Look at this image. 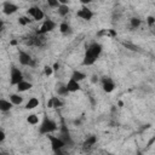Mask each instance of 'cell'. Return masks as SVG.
<instances>
[{
	"label": "cell",
	"instance_id": "1",
	"mask_svg": "<svg viewBox=\"0 0 155 155\" xmlns=\"http://www.w3.org/2000/svg\"><path fill=\"white\" fill-rule=\"evenodd\" d=\"M101 53H102V45L98 44V42H92L86 48L82 64L84 65H92V64H94V62L101 56Z\"/></svg>",
	"mask_w": 155,
	"mask_h": 155
},
{
	"label": "cell",
	"instance_id": "2",
	"mask_svg": "<svg viewBox=\"0 0 155 155\" xmlns=\"http://www.w3.org/2000/svg\"><path fill=\"white\" fill-rule=\"evenodd\" d=\"M58 126L56 124V121H53L52 119H48L47 116L44 117L42 122L40 124V127H39V132L41 134H50L54 131H57Z\"/></svg>",
	"mask_w": 155,
	"mask_h": 155
},
{
	"label": "cell",
	"instance_id": "3",
	"mask_svg": "<svg viewBox=\"0 0 155 155\" xmlns=\"http://www.w3.org/2000/svg\"><path fill=\"white\" fill-rule=\"evenodd\" d=\"M22 80H24L23 73H22L18 68H16L15 65H12L11 69H10V84L13 85V86H16V85L19 84Z\"/></svg>",
	"mask_w": 155,
	"mask_h": 155
},
{
	"label": "cell",
	"instance_id": "4",
	"mask_svg": "<svg viewBox=\"0 0 155 155\" xmlns=\"http://www.w3.org/2000/svg\"><path fill=\"white\" fill-rule=\"evenodd\" d=\"M48 139H50V142H51V148H52V150H53L54 153L59 154L61 150H62V149L64 148V145H65V142L63 140V138H62V137L48 136Z\"/></svg>",
	"mask_w": 155,
	"mask_h": 155
},
{
	"label": "cell",
	"instance_id": "5",
	"mask_svg": "<svg viewBox=\"0 0 155 155\" xmlns=\"http://www.w3.org/2000/svg\"><path fill=\"white\" fill-rule=\"evenodd\" d=\"M56 27H57V24H56L54 21H52V19H45L44 23H42V25H41V28H40V30L38 31V34L44 35L46 33H51V31H53L56 29Z\"/></svg>",
	"mask_w": 155,
	"mask_h": 155
},
{
	"label": "cell",
	"instance_id": "6",
	"mask_svg": "<svg viewBox=\"0 0 155 155\" xmlns=\"http://www.w3.org/2000/svg\"><path fill=\"white\" fill-rule=\"evenodd\" d=\"M18 61H19V63L22 65H29V67H34L35 65V62L31 58V56L28 54L24 51H19L18 52Z\"/></svg>",
	"mask_w": 155,
	"mask_h": 155
},
{
	"label": "cell",
	"instance_id": "7",
	"mask_svg": "<svg viewBox=\"0 0 155 155\" xmlns=\"http://www.w3.org/2000/svg\"><path fill=\"white\" fill-rule=\"evenodd\" d=\"M102 88L105 93H111L115 90V82L113 81L111 78L109 76H104L102 79Z\"/></svg>",
	"mask_w": 155,
	"mask_h": 155
},
{
	"label": "cell",
	"instance_id": "8",
	"mask_svg": "<svg viewBox=\"0 0 155 155\" xmlns=\"http://www.w3.org/2000/svg\"><path fill=\"white\" fill-rule=\"evenodd\" d=\"M76 16H78L79 18L84 19V21H91L92 17H93V12H92V10H90L87 6L84 5V6L76 12Z\"/></svg>",
	"mask_w": 155,
	"mask_h": 155
},
{
	"label": "cell",
	"instance_id": "9",
	"mask_svg": "<svg viewBox=\"0 0 155 155\" xmlns=\"http://www.w3.org/2000/svg\"><path fill=\"white\" fill-rule=\"evenodd\" d=\"M17 11H18V6H17V5H15L13 2H10V1H5V2L2 4V12H4L5 15L10 16V15H13V13H16Z\"/></svg>",
	"mask_w": 155,
	"mask_h": 155
},
{
	"label": "cell",
	"instance_id": "10",
	"mask_svg": "<svg viewBox=\"0 0 155 155\" xmlns=\"http://www.w3.org/2000/svg\"><path fill=\"white\" fill-rule=\"evenodd\" d=\"M65 85H67V90L69 91V93L76 92V91H79V90L81 88V87H80V82H79V81H76V80H75V79H73V78H70Z\"/></svg>",
	"mask_w": 155,
	"mask_h": 155
},
{
	"label": "cell",
	"instance_id": "11",
	"mask_svg": "<svg viewBox=\"0 0 155 155\" xmlns=\"http://www.w3.org/2000/svg\"><path fill=\"white\" fill-rule=\"evenodd\" d=\"M31 87H33V84L29 82V81H25V80H22L19 84L16 85V88H17L18 92H25V91L30 90Z\"/></svg>",
	"mask_w": 155,
	"mask_h": 155
},
{
	"label": "cell",
	"instance_id": "12",
	"mask_svg": "<svg viewBox=\"0 0 155 155\" xmlns=\"http://www.w3.org/2000/svg\"><path fill=\"white\" fill-rule=\"evenodd\" d=\"M12 102L8 99H0V110L2 111V113H7V111H10L11 110V108H12Z\"/></svg>",
	"mask_w": 155,
	"mask_h": 155
},
{
	"label": "cell",
	"instance_id": "13",
	"mask_svg": "<svg viewBox=\"0 0 155 155\" xmlns=\"http://www.w3.org/2000/svg\"><path fill=\"white\" fill-rule=\"evenodd\" d=\"M62 105H63V102L59 99V97H51L47 102L48 108H59Z\"/></svg>",
	"mask_w": 155,
	"mask_h": 155
},
{
	"label": "cell",
	"instance_id": "14",
	"mask_svg": "<svg viewBox=\"0 0 155 155\" xmlns=\"http://www.w3.org/2000/svg\"><path fill=\"white\" fill-rule=\"evenodd\" d=\"M8 99L12 102L13 105H19V104L23 103V97L19 93H11L8 96Z\"/></svg>",
	"mask_w": 155,
	"mask_h": 155
},
{
	"label": "cell",
	"instance_id": "15",
	"mask_svg": "<svg viewBox=\"0 0 155 155\" xmlns=\"http://www.w3.org/2000/svg\"><path fill=\"white\" fill-rule=\"evenodd\" d=\"M39 105V99L36 98V97H31V98H29V101L25 103V109L27 110H33V109H35L36 107Z\"/></svg>",
	"mask_w": 155,
	"mask_h": 155
},
{
	"label": "cell",
	"instance_id": "16",
	"mask_svg": "<svg viewBox=\"0 0 155 155\" xmlns=\"http://www.w3.org/2000/svg\"><path fill=\"white\" fill-rule=\"evenodd\" d=\"M56 91H57V93L59 96H67L69 93V91L67 90V85H64L62 82H59V84L56 85Z\"/></svg>",
	"mask_w": 155,
	"mask_h": 155
},
{
	"label": "cell",
	"instance_id": "17",
	"mask_svg": "<svg viewBox=\"0 0 155 155\" xmlns=\"http://www.w3.org/2000/svg\"><path fill=\"white\" fill-rule=\"evenodd\" d=\"M97 143V137L96 136H88L86 139H85V142H84V148H91V147H93L94 144Z\"/></svg>",
	"mask_w": 155,
	"mask_h": 155
},
{
	"label": "cell",
	"instance_id": "18",
	"mask_svg": "<svg viewBox=\"0 0 155 155\" xmlns=\"http://www.w3.org/2000/svg\"><path fill=\"white\" fill-rule=\"evenodd\" d=\"M59 31L62 34H64V35H68V34L71 33V27L67 22H63V23L59 24Z\"/></svg>",
	"mask_w": 155,
	"mask_h": 155
},
{
	"label": "cell",
	"instance_id": "19",
	"mask_svg": "<svg viewBox=\"0 0 155 155\" xmlns=\"http://www.w3.org/2000/svg\"><path fill=\"white\" fill-rule=\"evenodd\" d=\"M71 78L80 82V81H82V80L86 79V74L82 73V71H80V70H74L73 74H71Z\"/></svg>",
	"mask_w": 155,
	"mask_h": 155
},
{
	"label": "cell",
	"instance_id": "20",
	"mask_svg": "<svg viewBox=\"0 0 155 155\" xmlns=\"http://www.w3.org/2000/svg\"><path fill=\"white\" fill-rule=\"evenodd\" d=\"M57 11H58V15H59V16L64 17V16H67V15L69 13L70 8H69L68 5H59L58 8H57Z\"/></svg>",
	"mask_w": 155,
	"mask_h": 155
},
{
	"label": "cell",
	"instance_id": "21",
	"mask_svg": "<svg viewBox=\"0 0 155 155\" xmlns=\"http://www.w3.org/2000/svg\"><path fill=\"white\" fill-rule=\"evenodd\" d=\"M27 122L30 125H38L39 124V116L36 114H29L27 116Z\"/></svg>",
	"mask_w": 155,
	"mask_h": 155
},
{
	"label": "cell",
	"instance_id": "22",
	"mask_svg": "<svg viewBox=\"0 0 155 155\" xmlns=\"http://www.w3.org/2000/svg\"><path fill=\"white\" fill-rule=\"evenodd\" d=\"M44 17H45L44 11L40 10L39 7H36L35 13H34V16H33V19H34V21H41V19H44Z\"/></svg>",
	"mask_w": 155,
	"mask_h": 155
},
{
	"label": "cell",
	"instance_id": "23",
	"mask_svg": "<svg viewBox=\"0 0 155 155\" xmlns=\"http://www.w3.org/2000/svg\"><path fill=\"white\" fill-rule=\"evenodd\" d=\"M130 23H131V27H132L133 29H137V28L140 25L142 21H140L138 17H132V18H131V21H130Z\"/></svg>",
	"mask_w": 155,
	"mask_h": 155
},
{
	"label": "cell",
	"instance_id": "24",
	"mask_svg": "<svg viewBox=\"0 0 155 155\" xmlns=\"http://www.w3.org/2000/svg\"><path fill=\"white\" fill-rule=\"evenodd\" d=\"M31 22V19L29 18V17H27V16H21L19 18H18V23L21 24V25H27V24H29Z\"/></svg>",
	"mask_w": 155,
	"mask_h": 155
},
{
	"label": "cell",
	"instance_id": "25",
	"mask_svg": "<svg viewBox=\"0 0 155 155\" xmlns=\"http://www.w3.org/2000/svg\"><path fill=\"white\" fill-rule=\"evenodd\" d=\"M53 71H54L53 67H51V65H45V67H44V74H45L46 76H51V75L53 74Z\"/></svg>",
	"mask_w": 155,
	"mask_h": 155
},
{
	"label": "cell",
	"instance_id": "26",
	"mask_svg": "<svg viewBox=\"0 0 155 155\" xmlns=\"http://www.w3.org/2000/svg\"><path fill=\"white\" fill-rule=\"evenodd\" d=\"M46 2H47V5H48L50 7H52V8H58V6L61 5L58 0H46Z\"/></svg>",
	"mask_w": 155,
	"mask_h": 155
},
{
	"label": "cell",
	"instance_id": "27",
	"mask_svg": "<svg viewBox=\"0 0 155 155\" xmlns=\"http://www.w3.org/2000/svg\"><path fill=\"white\" fill-rule=\"evenodd\" d=\"M147 23H148V25L150 28H153L155 25V17L154 16H148L147 17Z\"/></svg>",
	"mask_w": 155,
	"mask_h": 155
},
{
	"label": "cell",
	"instance_id": "28",
	"mask_svg": "<svg viewBox=\"0 0 155 155\" xmlns=\"http://www.w3.org/2000/svg\"><path fill=\"white\" fill-rule=\"evenodd\" d=\"M35 10H36V6H31V7H29V10L27 11V15H28L29 17L33 18V16H34V13H35Z\"/></svg>",
	"mask_w": 155,
	"mask_h": 155
},
{
	"label": "cell",
	"instance_id": "29",
	"mask_svg": "<svg viewBox=\"0 0 155 155\" xmlns=\"http://www.w3.org/2000/svg\"><path fill=\"white\" fill-rule=\"evenodd\" d=\"M5 138H6V134H5L4 130H0V143H2L5 140Z\"/></svg>",
	"mask_w": 155,
	"mask_h": 155
},
{
	"label": "cell",
	"instance_id": "30",
	"mask_svg": "<svg viewBox=\"0 0 155 155\" xmlns=\"http://www.w3.org/2000/svg\"><path fill=\"white\" fill-rule=\"evenodd\" d=\"M125 46H126V47H130V50H132V51H137V50H138V47H137V46L131 45V44H125Z\"/></svg>",
	"mask_w": 155,
	"mask_h": 155
},
{
	"label": "cell",
	"instance_id": "31",
	"mask_svg": "<svg viewBox=\"0 0 155 155\" xmlns=\"http://www.w3.org/2000/svg\"><path fill=\"white\" fill-rule=\"evenodd\" d=\"M91 1H92V0H80V2H81L82 5H85V6H87V5H88Z\"/></svg>",
	"mask_w": 155,
	"mask_h": 155
},
{
	"label": "cell",
	"instance_id": "32",
	"mask_svg": "<svg viewBox=\"0 0 155 155\" xmlns=\"http://www.w3.org/2000/svg\"><path fill=\"white\" fill-rule=\"evenodd\" d=\"M91 81H92L93 84H96V82L98 81V76H97V75H93V76H92V79H91Z\"/></svg>",
	"mask_w": 155,
	"mask_h": 155
},
{
	"label": "cell",
	"instance_id": "33",
	"mask_svg": "<svg viewBox=\"0 0 155 155\" xmlns=\"http://www.w3.org/2000/svg\"><path fill=\"white\" fill-rule=\"evenodd\" d=\"M61 5H68L69 4V0H58Z\"/></svg>",
	"mask_w": 155,
	"mask_h": 155
},
{
	"label": "cell",
	"instance_id": "34",
	"mask_svg": "<svg viewBox=\"0 0 155 155\" xmlns=\"http://www.w3.org/2000/svg\"><path fill=\"white\" fill-rule=\"evenodd\" d=\"M58 68H59V64H58V63H54V64H53V69H54V70H58Z\"/></svg>",
	"mask_w": 155,
	"mask_h": 155
},
{
	"label": "cell",
	"instance_id": "35",
	"mask_svg": "<svg viewBox=\"0 0 155 155\" xmlns=\"http://www.w3.org/2000/svg\"><path fill=\"white\" fill-rule=\"evenodd\" d=\"M153 28H154V33H155V25H154V27H153Z\"/></svg>",
	"mask_w": 155,
	"mask_h": 155
}]
</instances>
